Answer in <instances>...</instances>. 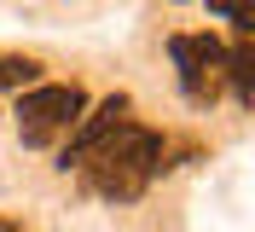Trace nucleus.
<instances>
[{
    "label": "nucleus",
    "instance_id": "nucleus-1",
    "mask_svg": "<svg viewBox=\"0 0 255 232\" xmlns=\"http://www.w3.org/2000/svg\"><path fill=\"white\" fill-rule=\"evenodd\" d=\"M81 186L99 192V198H116V203H133L145 186L168 169V139L157 128H139V122H122L111 139H99L93 151L76 163Z\"/></svg>",
    "mask_w": 255,
    "mask_h": 232
},
{
    "label": "nucleus",
    "instance_id": "nucleus-2",
    "mask_svg": "<svg viewBox=\"0 0 255 232\" xmlns=\"http://www.w3.org/2000/svg\"><path fill=\"white\" fill-rule=\"evenodd\" d=\"M81 110H87V93H81L76 81L29 87L17 99V134H23V145H58V139H70V128L81 122Z\"/></svg>",
    "mask_w": 255,
    "mask_h": 232
},
{
    "label": "nucleus",
    "instance_id": "nucleus-3",
    "mask_svg": "<svg viewBox=\"0 0 255 232\" xmlns=\"http://www.w3.org/2000/svg\"><path fill=\"white\" fill-rule=\"evenodd\" d=\"M168 52H174V70H180L186 99H191V105H209V99L221 93V58H226V46L215 41V35H174Z\"/></svg>",
    "mask_w": 255,
    "mask_h": 232
},
{
    "label": "nucleus",
    "instance_id": "nucleus-4",
    "mask_svg": "<svg viewBox=\"0 0 255 232\" xmlns=\"http://www.w3.org/2000/svg\"><path fill=\"white\" fill-rule=\"evenodd\" d=\"M122 122H128V93H111V99H105V105H99L93 116H87V122H76V139L64 145V157H58V163H64V169H76L81 157L93 151L99 139H111Z\"/></svg>",
    "mask_w": 255,
    "mask_h": 232
},
{
    "label": "nucleus",
    "instance_id": "nucleus-5",
    "mask_svg": "<svg viewBox=\"0 0 255 232\" xmlns=\"http://www.w3.org/2000/svg\"><path fill=\"white\" fill-rule=\"evenodd\" d=\"M221 76L232 81V99L238 105H255V46H250V35H238V46L221 58Z\"/></svg>",
    "mask_w": 255,
    "mask_h": 232
},
{
    "label": "nucleus",
    "instance_id": "nucleus-6",
    "mask_svg": "<svg viewBox=\"0 0 255 232\" xmlns=\"http://www.w3.org/2000/svg\"><path fill=\"white\" fill-rule=\"evenodd\" d=\"M209 12L232 17V29H238V35H250V29H255V0H209Z\"/></svg>",
    "mask_w": 255,
    "mask_h": 232
},
{
    "label": "nucleus",
    "instance_id": "nucleus-7",
    "mask_svg": "<svg viewBox=\"0 0 255 232\" xmlns=\"http://www.w3.org/2000/svg\"><path fill=\"white\" fill-rule=\"evenodd\" d=\"M35 76H41L35 58H0V87H29Z\"/></svg>",
    "mask_w": 255,
    "mask_h": 232
},
{
    "label": "nucleus",
    "instance_id": "nucleus-8",
    "mask_svg": "<svg viewBox=\"0 0 255 232\" xmlns=\"http://www.w3.org/2000/svg\"><path fill=\"white\" fill-rule=\"evenodd\" d=\"M0 232H17V227H12V221H0Z\"/></svg>",
    "mask_w": 255,
    "mask_h": 232
}]
</instances>
